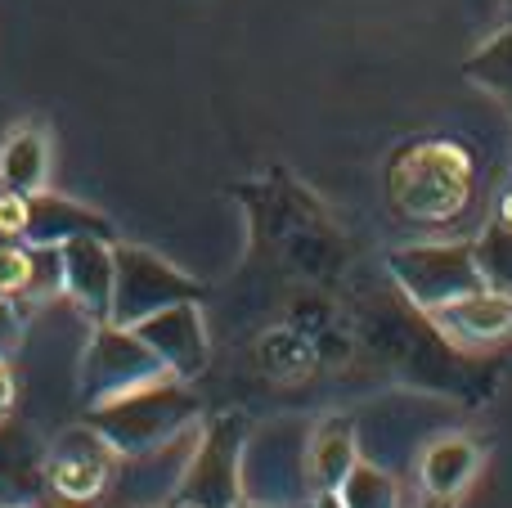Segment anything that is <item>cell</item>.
<instances>
[{
  "label": "cell",
  "mask_w": 512,
  "mask_h": 508,
  "mask_svg": "<svg viewBox=\"0 0 512 508\" xmlns=\"http://www.w3.org/2000/svg\"><path fill=\"white\" fill-rule=\"evenodd\" d=\"M477 266H481L486 288H499V293L512 297V230L490 225L486 239L477 243Z\"/></svg>",
  "instance_id": "obj_18"
},
{
  "label": "cell",
  "mask_w": 512,
  "mask_h": 508,
  "mask_svg": "<svg viewBox=\"0 0 512 508\" xmlns=\"http://www.w3.org/2000/svg\"><path fill=\"white\" fill-rule=\"evenodd\" d=\"M468 81L481 86L486 95H495L512 113V23L468 59Z\"/></svg>",
  "instance_id": "obj_15"
},
{
  "label": "cell",
  "mask_w": 512,
  "mask_h": 508,
  "mask_svg": "<svg viewBox=\"0 0 512 508\" xmlns=\"http://www.w3.org/2000/svg\"><path fill=\"white\" fill-rule=\"evenodd\" d=\"M391 275L400 279L409 297L423 311L468 297L486 288L477 266V248L472 243H418V248H396L391 252Z\"/></svg>",
  "instance_id": "obj_5"
},
{
  "label": "cell",
  "mask_w": 512,
  "mask_h": 508,
  "mask_svg": "<svg viewBox=\"0 0 512 508\" xmlns=\"http://www.w3.org/2000/svg\"><path fill=\"white\" fill-rule=\"evenodd\" d=\"M27 225V194L0 189V239H23Z\"/></svg>",
  "instance_id": "obj_21"
},
{
  "label": "cell",
  "mask_w": 512,
  "mask_h": 508,
  "mask_svg": "<svg viewBox=\"0 0 512 508\" xmlns=\"http://www.w3.org/2000/svg\"><path fill=\"white\" fill-rule=\"evenodd\" d=\"M436 320V329L445 333L459 347H495V342L512 338V297L499 288H477L468 297H454V302L427 311Z\"/></svg>",
  "instance_id": "obj_10"
},
{
  "label": "cell",
  "mask_w": 512,
  "mask_h": 508,
  "mask_svg": "<svg viewBox=\"0 0 512 508\" xmlns=\"http://www.w3.org/2000/svg\"><path fill=\"white\" fill-rule=\"evenodd\" d=\"M158 378H171V374L140 342V333L122 329V324H99L86 342V356H81L77 392H81V405L95 410V405H108L117 396L135 392V387L158 383Z\"/></svg>",
  "instance_id": "obj_3"
},
{
  "label": "cell",
  "mask_w": 512,
  "mask_h": 508,
  "mask_svg": "<svg viewBox=\"0 0 512 508\" xmlns=\"http://www.w3.org/2000/svg\"><path fill=\"white\" fill-rule=\"evenodd\" d=\"M140 333V342L162 360L171 378H194L203 374L207 365V329H203V315H198L194 302H176L167 311L149 315V320L131 324Z\"/></svg>",
  "instance_id": "obj_8"
},
{
  "label": "cell",
  "mask_w": 512,
  "mask_h": 508,
  "mask_svg": "<svg viewBox=\"0 0 512 508\" xmlns=\"http://www.w3.org/2000/svg\"><path fill=\"white\" fill-rule=\"evenodd\" d=\"M18 342V311L9 297H0V360L9 356V347Z\"/></svg>",
  "instance_id": "obj_22"
},
{
  "label": "cell",
  "mask_w": 512,
  "mask_h": 508,
  "mask_svg": "<svg viewBox=\"0 0 512 508\" xmlns=\"http://www.w3.org/2000/svg\"><path fill=\"white\" fill-rule=\"evenodd\" d=\"M194 423H198V401L180 387V378H158V383L135 387V392L90 410V428L122 459L144 455L153 446H167Z\"/></svg>",
  "instance_id": "obj_2"
},
{
  "label": "cell",
  "mask_w": 512,
  "mask_h": 508,
  "mask_svg": "<svg viewBox=\"0 0 512 508\" xmlns=\"http://www.w3.org/2000/svg\"><path fill=\"white\" fill-rule=\"evenodd\" d=\"M18 508H23V504H18Z\"/></svg>",
  "instance_id": "obj_26"
},
{
  "label": "cell",
  "mask_w": 512,
  "mask_h": 508,
  "mask_svg": "<svg viewBox=\"0 0 512 508\" xmlns=\"http://www.w3.org/2000/svg\"><path fill=\"white\" fill-rule=\"evenodd\" d=\"M306 464H310V473H315L324 486L342 482L346 468L355 464L351 428H346V423H328L324 432H315V437L306 441Z\"/></svg>",
  "instance_id": "obj_16"
},
{
  "label": "cell",
  "mask_w": 512,
  "mask_h": 508,
  "mask_svg": "<svg viewBox=\"0 0 512 508\" xmlns=\"http://www.w3.org/2000/svg\"><path fill=\"white\" fill-rule=\"evenodd\" d=\"M27 270H32V248L0 243V297H23Z\"/></svg>",
  "instance_id": "obj_20"
},
{
  "label": "cell",
  "mask_w": 512,
  "mask_h": 508,
  "mask_svg": "<svg viewBox=\"0 0 512 508\" xmlns=\"http://www.w3.org/2000/svg\"><path fill=\"white\" fill-rule=\"evenodd\" d=\"M508 23H512V0H508Z\"/></svg>",
  "instance_id": "obj_25"
},
{
  "label": "cell",
  "mask_w": 512,
  "mask_h": 508,
  "mask_svg": "<svg viewBox=\"0 0 512 508\" xmlns=\"http://www.w3.org/2000/svg\"><path fill=\"white\" fill-rule=\"evenodd\" d=\"M234 491H239V419H221L207 437H198L176 500L194 508H225Z\"/></svg>",
  "instance_id": "obj_7"
},
{
  "label": "cell",
  "mask_w": 512,
  "mask_h": 508,
  "mask_svg": "<svg viewBox=\"0 0 512 508\" xmlns=\"http://www.w3.org/2000/svg\"><path fill=\"white\" fill-rule=\"evenodd\" d=\"M77 234H104V239H113V225L99 212H90V207L68 203V198H54V194L27 198V225H23L27 243H36V248H63Z\"/></svg>",
  "instance_id": "obj_11"
},
{
  "label": "cell",
  "mask_w": 512,
  "mask_h": 508,
  "mask_svg": "<svg viewBox=\"0 0 512 508\" xmlns=\"http://www.w3.org/2000/svg\"><path fill=\"white\" fill-rule=\"evenodd\" d=\"M117 468V450L99 437L95 428H68L50 450H45V486L63 500H95Z\"/></svg>",
  "instance_id": "obj_6"
},
{
  "label": "cell",
  "mask_w": 512,
  "mask_h": 508,
  "mask_svg": "<svg viewBox=\"0 0 512 508\" xmlns=\"http://www.w3.org/2000/svg\"><path fill=\"white\" fill-rule=\"evenodd\" d=\"M477 464H481L477 441L441 437V441H432V450L423 455V486L432 495H441V500H450V495H459L463 486L477 477Z\"/></svg>",
  "instance_id": "obj_14"
},
{
  "label": "cell",
  "mask_w": 512,
  "mask_h": 508,
  "mask_svg": "<svg viewBox=\"0 0 512 508\" xmlns=\"http://www.w3.org/2000/svg\"><path fill=\"white\" fill-rule=\"evenodd\" d=\"M63 293L77 302L81 315L108 324L113 311V239L104 234H77L63 243Z\"/></svg>",
  "instance_id": "obj_9"
},
{
  "label": "cell",
  "mask_w": 512,
  "mask_h": 508,
  "mask_svg": "<svg viewBox=\"0 0 512 508\" xmlns=\"http://www.w3.org/2000/svg\"><path fill=\"white\" fill-rule=\"evenodd\" d=\"M9 410H14V374L0 360V419H9Z\"/></svg>",
  "instance_id": "obj_23"
},
{
  "label": "cell",
  "mask_w": 512,
  "mask_h": 508,
  "mask_svg": "<svg viewBox=\"0 0 512 508\" xmlns=\"http://www.w3.org/2000/svg\"><path fill=\"white\" fill-rule=\"evenodd\" d=\"M27 248H32V270H27L23 297L45 302V297L63 293V252L59 248H36V243H27Z\"/></svg>",
  "instance_id": "obj_19"
},
{
  "label": "cell",
  "mask_w": 512,
  "mask_h": 508,
  "mask_svg": "<svg viewBox=\"0 0 512 508\" xmlns=\"http://www.w3.org/2000/svg\"><path fill=\"white\" fill-rule=\"evenodd\" d=\"M387 194L409 221H450L472 198V158L454 140H418L391 158Z\"/></svg>",
  "instance_id": "obj_1"
},
{
  "label": "cell",
  "mask_w": 512,
  "mask_h": 508,
  "mask_svg": "<svg viewBox=\"0 0 512 508\" xmlns=\"http://www.w3.org/2000/svg\"><path fill=\"white\" fill-rule=\"evenodd\" d=\"M261 360L270 374H283V378H297V374H310L315 365V347L301 329H274L270 338H261Z\"/></svg>",
  "instance_id": "obj_17"
},
{
  "label": "cell",
  "mask_w": 512,
  "mask_h": 508,
  "mask_svg": "<svg viewBox=\"0 0 512 508\" xmlns=\"http://www.w3.org/2000/svg\"><path fill=\"white\" fill-rule=\"evenodd\" d=\"M45 180H50V140L41 126H18L0 149V189L32 198L45 194Z\"/></svg>",
  "instance_id": "obj_13"
},
{
  "label": "cell",
  "mask_w": 512,
  "mask_h": 508,
  "mask_svg": "<svg viewBox=\"0 0 512 508\" xmlns=\"http://www.w3.org/2000/svg\"><path fill=\"white\" fill-rule=\"evenodd\" d=\"M198 284L189 275H180L176 266H167L162 257L144 248H117L113 243V311L108 324H131L149 320V315L167 311L176 302H194Z\"/></svg>",
  "instance_id": "obj_4"
},
{
  "label": "cell",
  "mask_w": 512,
  "mask_h": 508,
  "mask_svg": "<svg viewBox=\"0 0 512 508\" xmlns=\"http://www.w3.org/2000/svg\"><path fill=\"white\" fill-rule=\"evenodd\" d=\"M495 225H504V230H512V185L495 198Z\"/></svg>",
  "instance_id": "obj_24"
},
{
  "label": "cell",
  "mask_w": 512,
  "mask_h": 508,
  "mask_svg": "<svg viewBox=\"0 0 512 508\" xmlns=\"http://www.w3.org/2000/svg\"><path fill=\"white\" fill-rule=\"evenodd\" d=\"M41 482L45 455L36 450V441L27 437V428L0 419V508H18L23 500H32Z\"/></svg>",
  "instance_id": "obj_12"
}]
</instances>
